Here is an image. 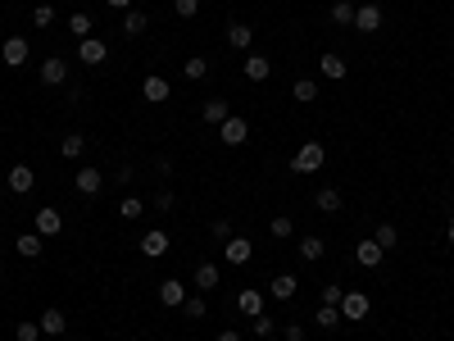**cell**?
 <instances>
[{
  "label": "cell",
  "mask_w": 454,
  "mask_h": 341,
  "mask_svg": "<svg viewBox=\"0 0 454 341\" xmlns=\"http://www.w3.org/2000/svg\"><path fill=\"white\" fill-rule=\"evenodd\" d=\"M327 160V151H323V141H304L296 155H291V173H318Z\"/></svg>",
  "instance_id": "6da1fadb"
},
{
  "label": "cell",
  "mask_w": 454,
  "mask_h": 341,
  "mask_svg": "<svg viewBox=\"0 0 454 341\" xmlns=\"http://www.w3.org/2000/svg\"><path fill=\"white\" fill-rule=\"evenodd\" d=\"M32 233H41L46 241L59 237V233H64V214L51 210V205H46V210H36V214H32Z\"/></svg>",
  "instance_id": "7a4b0ae2"
},
{
  "label": "cell",
  "mask_w": 454,
  "mask_h": 341,
  "mask_svg": "<svg viewBox=\"0 0 454 341\" xmlns=\"http://www.w3.org/2000/svg\"><path fill=\"white\" fill-rule=\"evenodd\" d=\"M218 137H223V146H245L250 141V123H245L241 114H227L223 123H218Z\"/></svg>",
  "instance_id": "3957f363"
},
{
  "label": "cell",
  "mask_w": 454,
  "mask_h": 341,
  "mask_svg": "<svg viewBox=\"0 0 454 341\" xmlns=\"http://www.w3.org/2000/svg\"><path fill=\"white\" fill-rule=\"evenodd\" d=\"M28 36H5V46H0V59H5L9 68H23L28 64Z\"/></svg>",
  "instance_id": "277c9868"
},
{
  "label": "cell",
  "mask_w": 454,
  "mask_h": 341,
  "mask_svg": "<svg viewBox=\"0 0 454 341\" xmlns=\"http://www.w3.org/2000/svg\"><path fill=\"white\" fill-rule=\"evenodd\" d=\"M182 300H187V283H182V278H164V283H159V305L182 310Z\"/></svg>",
  "instance_id": "5b68a950"
},
{
  "label": "cell",
  "mask_w": 454,
  "mask_h": 341,
  "mask_svg": "<svg viewBox=\"0 0 454 341\" xmlns=\"http://www.w3.org/2000/svg\"><path fill=\"white\" fill-rule=\"evenodd\" d=\"M137 250L145 255V260H164L168 255V233H159V228H150L141 241H137Z\"/></svg>",
  "instance_id": "8992f818"
},
{
  "label": "cell",
  "mask_w": 454,
  "mask_h": 341,
  "mask_svg": "<svg viewBox=\"0 0 454 341\" xmlns=\"http://www.w3.org/2000/svg\"><path fill=\"white\" fill-rule=\"evenodd\" d=\"M368 310H373V300L363 291H346L341 296V319H368Z\"/></svg>",
  "instance_id": "52a82bcc"
},
{
  "label": "cell",
  "mask_w": 454,
  "mask_h": 341,
  "mask_svg": "<svg viewBox=\"0 0 454 341\" xmlns=\"http://www.w3.org/2000/svg\"><path fill=\"white\" fill-rule=\"evenodd\" d=\"M354 32H377L382 28V9L377 5H354V23H350Z\"/></svg>",
  "instance_id": "ba28073f"
},
{
  "label": "cell",
  "mask_w": 454,
  "mask_h": 341,
  "mask_svg": "<svg viewBox=\"0 0 454 341\" xmlns=\"http://www.w3.org/2000/svg\"><path fill=\"white\" fill-rule=\"evenodd\" d=\"M382 260H386V250L377 246L373 237H368V241H359V246H354V264H363V269H377V264H382Z\"/></svg>",
  "instance_id": "9c48e42d"
},
{
  "label": "cell",
  "mask_w": 454,
  "mask_h": 341,
  "mask_svg": "<svg viewBox=\"0 0 454 341\" xmlns=\"http://www.w3.org/2000/svg\"><path fill=\"white\" fill-rule=\"evenodd\" d=\"M73 187H78L82 196H100V187H105V173H100V168H82V173L73 178Z\"/></svg>",
  "instance_id": "30bf717a"
},
{
  "label": "cell",
  "mask_w": 454,
  "mask_h": 341,
  "mask_svg": "<svg viewBox=\"0 0 454 341\" xmlns=\"http://www.w3.org/2000/svg\"><path fill=\"white\" fill-rule=\"evenodd\" d=\"M223 255H227V264H250V255H254V241H245V237H227Z\"/></svg>",
  "instance_id": "8fae6325"
},
{
  "label": "cell",
  "mask_w": 454,
  "mask_h": 341,
  "mask_svg": "<svg viewBox=\"0 0 454 341\" xmlns=\"http://www.w3.org/2000/svg\"><path fill=\"white\" fill-rule=\"evenodd\" d=\"M241 73H245V78H250V82H268V78H273V64H268L264 55H245Z\"/></svg>",
  "instance_id": "7c38bea8"
},
{
  "label": "cell",
  "mask_w": 454,
  "mask_h": 341,
  "mask_svg": "<svg viewBox=\"0 0 454 341\" xmlns=\"http://www.w3.org/2000/svg\"><path fill=\"white\" fill-rule=\"evenodd\" d=\"M32 182H36V173H32L28 164H14V168H9V191H14V196H28Z\"/></svg>",
  "instance_id": "4fadbf2b"
},
{
  "label": "cell",
  "mask_w": 454,
  "mask_h": 341,
  "mask_svg": "<svg viewBox=\"0 0 454 341\" xmlns=\"http://www.w3.org/2000/svg\"><path fill=\"white\" fill-rule=\"evenodd\" d=\"M168 91H173V87H168V78H159V73H150V78L141 82V96H145V101H155V105H164Z\"/></svg>",
  "instance_id": "5bb4252c"
},
{
  "label": "cell",
  "mask_w": 454,
  "mask_h": 341,
  "mask_svg": "<svg viewBox=\"0 0 454 341\" xmlns=\"http://www.w3.org/2000/svg\"><path fill=\"white\" fill-rule=\"evenodd\" d=\"M41 82H46V87H64V82H68V64H64V59H46V64H41Z\"/></svg>",
  "instance_id": "9a60e30c"
},
{
  "label": "cell",
  "mask_w": 454,
  "mask_h": 341,
  "mask_svg": "<svg viewBox=\"0 0 454 341\" xmlns=\"http://www.w3.org/2000/svg\"><path fill=\"white\" fill-rule=\"evenodd\" d=\"M346 68H350V64H346V59H341L336 51H327L323 59H318V73H323V78H332V82L346 78Z\"/></svg>",
  "instance_id": "2e32d148"
},
{
  "label": "cell",
  "mask_w": 454,
  "mask_h": 341,
  "mask_svg": "<svg viewBox=\"0 0 454 341\" xmlns=\"http://www.w3.org/2000/svg\"><path fill=\"white\" fill-rule=\"evenodd\" d=\"M105 41H96V36H87V41H78V59L82 64H105Z\"/></svg>",
  "instance_id": "e0dca14e"
},
{
  "label": "cell",
  "mask_w": 454,
  "mask_h": 341,
  "mask_svg": "<svg viewBox=\"0 0 454 341\" xmlns=\"http://www.w3.org/2000/svg\"><path fill=\"white\" fill-rule=\"evenodd\" d=\"M14 250L23 255V260H36V255L46 250V237H41V233H23V237L14 241Z\"/></svg>",
  "instance_id": "ac0fdd59"
},
{
  "label": "cell",
  "mask_w": 454,
  "mask_h": 341,
  "mask_svg": "<svg viewBox=\"0 0 454 341\" xmlns=\"http://www.w3.org/2000/svg\"><path fill=\"white\" fill-rule=\"evenodd\" d=\"M250 41H254L250 23H232V28H227V46H232V51H250Z\"/></svg>",
  "instance_id": "d6986e66"
},
{
  "label": "cell",
  "mask_w": 454,
  "mask_h": 341,
  "mask_svg": "<svg viewBox=\"0 0 454 341\" xmlns=\"http://www.w3.org/2000/svg\"><path fill=\"white\" fill-rule=\"evenodd\" d=\"M237 310L245 314V319H254V314H264V296H259L254 287H245L241 296H237Z\"/></svg>",
  "instance_id": "ffe728a7"
},
{
  "label": "cell",
  "mask_w": 454,
  "mask_h": 341,
  "mask_svg": "<svg viewBox=\"0 0 454 341\" xmlns=\"http://www.w3.org/2000/svg\"><path fill=\"white\" fill-rule=\"evenodd\" d=\"M218 283H223V269H218V264H210V260H205L200 269H195V287H200V291H214Z\"/></svg>",
  "instance_id": "44dd1931"
},
{
  "label": "cell",
  "mask_w": 454,
  "mask_h": 341,
  "mask_svg": "<svg viewBox=\"0 0 454 341\" xmlns=\"http://www.w3.org/2000/svg\"><path fill=\"white\" fill-rule=\"evenodd\" d=\"M296 287H300V278H296V273H277L273 283H268V291H273L277 300H291V296H296Z\"/></svg>",
  "instance_id": "7402d4cb"
},
{
  "label": "cell",
  "mask_w": 454,
  "mask_h": 341,
  "mask_svg": "<svg viewBox=\"0 0 454 341\" xmlns=\"http://www.w3.org/2000/svg\"><path fill=\"white\" fill-rule=\"evenodd\" d=\"M36 323H41V332H46V337H59V332H64V327H68L64 310H46V314H41V319H36Z\"/></svg>",
  "instance_id": "603a6c76"
},
{
  "label": "cell",
  "mask_w": 454,
  "mask_h": 341,
  "mask_svg": "<svg viewBox=\"0 0 454 341\" xmlns=\"http://www.w3.org/2000/svg\"><path fill=\"white\" fill-rule=\"evenodd\" d=\"M82 151H87V137H82V132H68V137L59 141V155H64V160H82Z\"/></svg>",
  "instance_id": "cb8c5ba5"
},
{
  "label": "cell",
  "mask_w": 454,
  "mask_h": 341,
  "mask_svg": "<svg viewBox=\"0 0 454 341\" xmlns=\"http://www.w3.org/2000/svg\"><path fill=\"white\" fill-rule=\"evenodd\" d=\"M91 28H96V23H91V14H87V9H78V14H68V32L78 36V41H87V36H91Z\"/></svg>",
  "instance_id": "d4e9b609"
},
{
  "label": "cell",
  "mask_w": 454,
  "mask_h": 341,
  "mask_svg": "<svg viewBox=\"0 0 454 341\" xmlns=\"http://www.w3.org/2000/svg\"><path fill=\"white\" fill-rule=\"evenodd\" d=\"M200 114H205V123H223V118L232 114V109H227V101H223V96H214V101H205V109H200Z\"/></svg>",
  "instance_id": "484cf974"
},
{
  "label": "cell",
  "mask_w": 454,
  "mask_h": 341,
  "mask_svg": "<svg viewBox=\"0 0 454 341\" xmlns=\"http://www.w3.org/2000/svg\"><path fill=\"white\" fill-rule=\"evenodd\" d=\"M145 28H150V19H145L141 9H128V14H123V32H128V36H141Z\"/></svg>",
  "instance_id": "4316f807"
},
{
  "label": "cell",
  "mask_w": 454,
  "mask_h": 341,
  "mask_svg": "<svg viewBox=\"0 0 454 341\" xmlns=\"http://www.w3.org/2000/svg\"><path fill=\"white\" fill-rule=\"evenodd\" d=\"M314 205H318L323 214H336V210H341V191H336V187H323V191L314 196Z\"/></svg>",
  "instance_id": "83f0119b"
},
{
  "label": "cell",
  "mask_w": 454,
  "mask_h": 341,
  "mask_svg": "<svg viewBox=\"0 0 454 341\" xmlns=\"http://www.w3.org/2000/svg\"><path fill=\"white\" fill-rule=\"evenodd\" d=\"M291 96H296L300 105H309V101H318V82H314V78H296V87H291Z\"/></svg>",
  "instance_id": "f1b7e54d"
},
{
  "label": "cell",
  "mask_w": 454,
  "mask_h": 341,
  "mask_svg": "<svg viewBox=\"0 0 454 341\" xmlns=\"http://www.w3.org/2000/svg\"><path fill=\"white\" fill-rule=\"evenodd\" d=\"M205 73H210V59H200V55H191L187 64H182V78H187V82H200Z\"/></svg>",
  "instance_id": "f546056e"
},
{
  "label": "cell",
  "mask_w": 454,
  "mask_h": 341,
  "mask_svg": "<svg viewBox=\"0 0 454 341\" xmlns=\"http://www.w3.org/2000/svg\"><path fill=\"white\" fill-rule=\"evenodd\" d=\"M300 255H304V260H323V255H327V241H323V237H300Z\"/></svg>",
  "instance_id": "4dcf8cb0"
},
{
  "label": "cell",
  "mask_w": 454,
  "mask_h": 341,
  "mask_svg": "<svg viewBox=\"0 0 454 341\" xmlns=\"http://www.w3.org/2000/svg\"><path fill=\"white\" fill-rule=\"evenodd\" d=\"M314 323L323 327V332H332V327L341 323V310H336V305H318V314H314Z\"/></svg>",
  "instance_id": "1f68e13d"
},
{
  "label": "cell",
  "mask_w": 454,
  "mask_h": 341,
  "mask_svg": "<svg viewBox=\"0 0 454 341\" xmlns=\"http://www.w3.org/2000/svg\"><path fill=\"white\" fill-rule=\"evenodd\" d=\"M145 214V200H137V196H123L118 200V218H128V223H132V218H141Z\"/></svg>",
  "instance_id": "d6a6232c"
},
{
  "label": "cell",
  "mask_w": 454,
  "mask_h": 341,
  "mask_svg": "<svg viewBox=\"0 0 454 341\" xmlns=\"http://www.w3.org/2000/svg\"><path fill=\"white\" fill-rule=\"evenodd\" d=\"M182 314H187V319H205L210 305H205V296H187V300H182Z\"/></svg>",
  "instance_id": "836d02e7"
},
{
  "label": "cell",
  "mask_w": 454,
  "mask_h": 341,
  "mask_svg": "<svg viewBox=\"0 0 454 341\" xmlns=\"http://www.w3.org/2000/svg\"><path fill=\"white\" fill-rule=\"evenodd\" d=\"M36 337H41V323H36V319H23L14 327V341H36Z\"/></svg>",
  "instance_id": "e575fe53"
},
{
  "label": "cell",
  "mask_w": 454,
  "mask_h": 341,
  "mask_svg": "<svg viewBox=\"0 0 454 341\" xmlns=\"http://www.w3.org/2000/svg\"><path fill=\"white\" fill-rule=\"evenodd\" d=\"M268 228H273V237H277V241H287L291 233H296V223H291V214H277V218H273V223H268Z\"/></svg>",
  "instance_id": "d590c367"
},
{
  "label": "cell",
  "mask_w": 454,
  "mask_h": 341,
  "mask_svg": "<svg viewBox=\"0 0 454 341\" xmlns=\"http://www.w3.org/2000/svg\"><path fill=\"white\" fill-rule=\"evenodd\" d=\"M250 332H254V337H273V332H277V323L268 319V314H254V319H250Z\"/></svg>",
  "instance_id": "8d00e7d4"
},
{
  "label": "cell",
  "mask_w": 454,
  "mask_h": 341,
  "mask_svg": "<svg viewBox=\"0 0 454 341\" xmlns=\"http://www.w3.org/2000/svg\"><path fill=\"white\" fill-rule=\"evenodd\" d=\"M377 246H382V250H391V246H396V241H400V233H396V223H382V228H377Z\"/></svg>",
  "instance_id": "74e56055"
},
{
  "label": "cell",
  "mask_w": 454,
  "mask_h": 341,
  "mask_svg": "<svg viewBox=\"0 0 454 341\" xmlns=\"http://www.w3.org/2000/svg\"><path fill=\"white\" fill-rule=\"evenodd\" d=\"M341 296H346V287H341V283H323V305H336L341 310Z\"/></svg>",
  "instance_id": "f35d334b"
},
{
  "label": "cell",
  "mask_w": 454,
  "mask_h": 341,
  "mask_svg": "<svg viewBox=\"0 0 454 341\" xmlns=\"http://www.w3.org/2000/svg\"><path fill=\"white\" fill-rule=\"evenodd\" d=\"M173 14L177 19H195L200 14V0H173Z\"/></svg>",
  "instance_id": "ab89813d"
},
{
  "label": "cell",
  "mask_w": 454,
  "mask_h": 341,
  "mask_svg": "<svg viewBox=\"0 0 454 341\" xmlns=\"http://www.w3.org/2000/svg\"><path fill=\"white\" fill-rule=\"evenodd\" d=\"M332 23H354V5H350V0H336V5H332Z\"/></svg>",
  "instance_id": "60d3db41"
},
{
  "label": "cell",
  "mask_w": 454,
  "mask_h": 341,
  "mask_svg": "<svg viewBox=\"0 0 454 341\" xmlns=\"http://www.w3.org/2000/svg\"><path fill=\"white\" fill-rule=\"evenodd\" d=\"M32 23H36V28H51V23H55V9H51V5H36V9H32Z\"/></svg>",
  "instance_id": "b9f144b4"
},
{
  "label": "cell",
  "mask_w": 454,
  "mask_h": 341,
  "mask_svg": "<svg viewBox=\"0 0 454 341\" xmlns=\"http://www.w3.org/2000/svg\"><path fill=\"white\" fill-rule=\"evenodd\" d=\"M210 233H214V241H227V237H237V233H232V223H227V218H214V223H210Z\"/></svg>",
  "instance_id": "7bdbcfd3"
},
{
  "label": "cell",
  "mask_w": 454,
  "mask_h": 341,
  "mask_svg": "<svg viewBox=\"0 0 454 341\" xmlns=\"http://www.w3.org/2000/svg\"><path fill=\"white\" fill-rule=\"evenodd\" d=\"M282 341H304V327L300 323H287V327H282Z\"/></svg>",
  "instance_id": "ee69618b"
},
{
  "label": "cell",
  "mask_w": 454,
  "mask_h": 341,
  "mask_svg": "<svg viewBox=\"0 0 454 341\" xmlns=\"http://www.w3.org/2000/svg\"><path fill=\"white\" fill-rule=\"evenodd\" d=\"M155 210H173V191H159V196H155Z\"/></svg>",
  "instance_id": "f6af8a7d"
},
{
  "label": "cell",
  "mask_w": 454,
  "mask_h": 341,
  "mask_svg": "<svg viewBox=\"0 0 454 341\" xmlns=\"http://www.w3.org/2000/svg\"><path fill=\"white\" fill-rule=\"evenodd\" d=\"M214 341H241V332H237V327H223V332H218Z\"/></svg>",
  "instance_id": "bcb514c9"
},
{
  "label": "cell",
  "mask_w": 454,
  "mask_h": 341,
  "mask_svg": "<svg viewBox=\"0 0 454 341\" xmlns=\"http://www.w3.org/2000/svg\"><path fill=\"white\" fill-rule=\"evenodd\" d=\"M105 5H109V9H123V14H128V9H132V0H105Z\"/></svg>",
  "instance_id": "7dc6e473"
},
{
  "label": "cell",
  "mask_w": 454,
  "mask_h": 341,
  "mask_svg": "<svg viewBox=\"0 0 454 341\" xmlns=\"http://www.w3.org/2000/svg\"><path fill=\"white\" fill-rule=\"evenodd\" d=\"M450 246H454V218H450Z\"/></svg>",
  "instance_id": "c3c4849f"
},
{
  "label": "cell",
  "mask_w": 454,
  "mask_h": 341,
  "mask_svg": "<svg viewBox=\"0 0 454 341\" xmlns=\"http://www.w3.org/2000/svg\"><path fill=\"white\" fill-rule=\"evenodd\" d=\"M450 141H454V132H450Z\"/></svg>",
  "instance_id": "681fc988"
}]
</instances>
